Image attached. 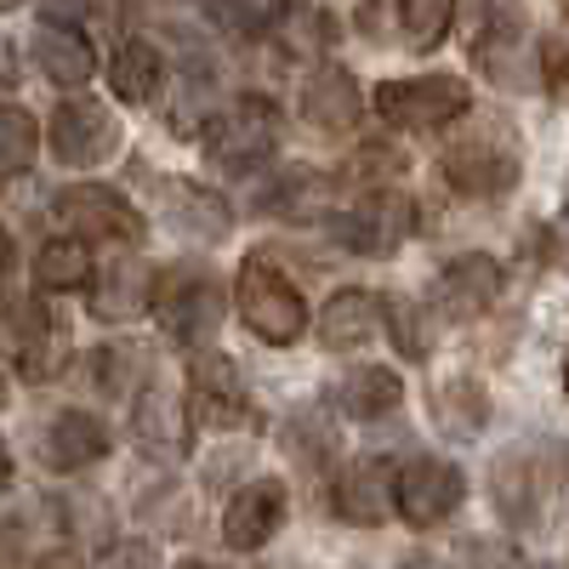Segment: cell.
<instances>
[{"label":"cell","instance_id":"6da1fadb","mask_svg":"<svg viewBox=\"0 0 569 569\" xmlns=\"http://www.w3.org/2000/svg\"><path fill=\"white\" fill-rule=\"evenodd\" d=\"M563 485H569V450L558 439L507 445L490 467V501L501 512V525L518 536H536L547 525Z\"/></svg>","mask_w":569,"mask_h":569},{"label":"cell","instance_id":"7a4b0ae2","mask_svg":"<svg viewBox=\"0 0 569 569\" xmlns=\"http://www.w3.org/2000/svg\"><path fill=\"white\" fill-rule=\"evenodd\" d=\"M279 142V114L273 103L262 98H240L228 103L211 126H206V160L222 171V177H251Z\"/></svg>","mask_w":569,"mask_h":569},{"label":"cell","instance_id":"3957f363","mask_svg":"<svg viewBox=\"0 0 569 569\" xmlns=\"http://www.w3.org/2000/svg\"><path fill=\"white\" fill-rule=\"evenodd\" d=\"M472 91L456 74H416V80H382L376 86V114L399 131H439L461 120Z\"/></svg>","mask_w":569,"mask_h":569},{"label":"cell","instance_id":"277c9868","mask_svg":"<svg viewBox=\"0 0 569 569\" xmlns=\"http://www.w3.org/2000/svg\"><path fill=\"white\" fill-rule=\"evenodd\" d=\"M154 313L160 325L171 330L177 342L188 348H200L217 337V325H222V284L206 273V268H166L160 284H154Z\"/></svg>","mask_w":569,"mask_h":569},{"label":"cell","instance_id":"5b68a950","mask_svg":"<svg viewBox=\"0 0 569 569\" xmlns=\"http://www.w3.org/2000/svg\"><path fill=\"white\" fill-rule=\"evenodd\" d=\"M240 313L251 325V337H262L268 348H291L308 330L302 291L268 262H246L240 268Z\"/></svg>","mask_w":569,"mask_h":569},{"label":"cell","instance_id":"8992f818","mask_svg":"<svg viewBox=\"0 0 569 569\" xmlns=\"http://www.w3.org/2000/svg\"><path fill=\"white\" fill-rule=\"evenodd\" d=\"M445 182L456 194H472V200H496L518 182V149L507 126H485L472 137H456L445 149Z\"/></svg>","mask_w":569,"mask_h":569},{"label":"cell","instance_id":"52a82bcc","mask_svg":"<svg viewBox=\"0 0 569 569\" xmlns=\"http://www.w3.org/2000/svg\"><path fill=\"white\" fill-rule=\"evenodd\" d=\"M188 416H194V427H211V433H233V427L257 421L251 388L228 353H194V365H188Z\"/></svg>","mask_w":569,"mask_h":569},{"label":"cell","instance_id":"ba28073f","mask_svg":"<svg viewBox=\"0 0 569 569\" xmlns=\"http://www.w3.org/2000/svg\"><path fill=\"white\" fill-rule=\"evenodd\" d=\"M0 348H7V359L23 370V382H52L69 359V330L58 325L52 308L12 302L7 319H0Z\"/></svg>","mask_w":569,"mask_h":569},{"label":"cell","instance_id":"9c48e42d","mask_svg":"<svg viewBox=\"0 0 569 569\" xmlns=\"http://www.w3.org/2000/svg\"><path fill=\"white\" fill-rule=\"evenodd\" d=\"M58 222L74 228V240H126L137 246V233H142V217L131 211L126 194H114V188L103 182H74L63 188V194L52 200Z\"/></svg>","mask_w":569,"mask_h":569},{"label":"cell","instance_id":"30bf717a","mask_svg":"<svg viewBox=\"0 0 569 569\" xmlns=\"http://www.w3.org/2000/svg\"><path fill=\"white\" fill-rule=\"evenodd\" d=\"M120 149V120L109 103H91V98H69L52 114V154L74 171L86 166H103Z\"/></svg>","mask_w":569,"mask_h":569},{"label":"cell","instance_id":"8fae6325","mask_svg":"<svg viewBox=\"0 0 569 569\" xmlns=\"http://www.w3.org/2000/svg\"><path fill=\"white\" fill-rule=\"evenodd\" d=\"M461 496H467V479L445 456H416L410 467H399V512L416 530L445 525V518L461 507Z\"/></svg>","mask_w":569,"mask_h":569},{"label":"cell","instance_id":"7c38bea8","mask_svg":"<svg viewBox=\"0 0 569 569\" xmlns=\"http://www.w3.org/2000/svg\"><path fill=\"white\" fill-rule=\"evenodd\" d=\"M154 211L166 228L188 233V240H228V228H233V211L228 200L217 194V188L206 182H188V177H160L154 182Z\"/></svg>","mask_w":569,"mask_h":569},{"label":"cell","instance_id":"4fadbf2b","mask_svg":"<svg viewBox=\"0 0 569 569\" xmlns=\"http://www.w3.org/2000/svg\"><path fill=\"white\" fill-rule=\"evenodd\" d=\"M399 507V472L388 456H359L342 479H337V512L359 530L388 525V512Z\"/></svg>","mask_w":569,"mask_h":569},{"label":"cell","instance_id":"5bb4252c","mask_svg":"<svg viewBox=\"0 0 569 569\" xmlns=\"http://www.w3.org/2000/svg\"><path fill=\"white\" fill-rule=\"evenodd\" d=\"M496 297H501V268H496V257H479V251L450 257L433 284V308L445 319H479Z\"/></svg>","mask_w":569,"mask_h":569},{"label":"cell","instance_id":"9a60e30c","mask_svg":"<svg viewBox=\"0 0 569 569\" xmlns=\"http://www.w3.org/2000/svg\"><path fill=\"white\" fill-rule=\"evenodd\" d=\"M337 233H342L353 251H365V257H393L399 240L410 233V200L393 194V188H376V194H365L359 211L342 217Z\"/></svg>","mask_w":569,"mask_h":569},{"label":"cell","instance_id":"2e32d148","mask_svg":"<svg viewBox=\"0 0 569 569\" xmlns=\"http://www.w3.org/2000/svg\"><path fill=\"white\" fill-rule=\"evenodd\" d=\"M279 525H284V485H279V479H257V485H246L240 496L228 501V512H222V541H228L233 552H257V547L273 541Z\"/></svg>","mask_w":569,"mask_h":569},{"label":"cell","instance_id":"e0dca14e","mask_svg":"<svg viewBox=\"0 0 569 569\" xmlns=\"http://www.w3.org/2000/svg\"><path fill=\"white\" fill-rule=\"evenodd\" d=\"M34 450H40L46 467L74 472V467H91V461L109 450V433H103V421H98V416H86V410H58L52 421L40 427Z\"/></svg>","mask_w":569,"mask_h":569},{"label":"cell","instance_id":"ac0fdd59","mask_svg":"<svg viewBox=\"0 0 569 569\" xmlns=\"http://www.w3.org/2000/svg\"><path fill=\"white\" fill-rule=\"evenodd\" d=\"M34 63H40V74L52 80V86H86L91 80V69H98V58H91V40L74 29V23H63V18H52L46 12V23L34 29Z\"/></svg>","mask_w":569,"mask_h":569},{"label":"cell","instance_id":"d6986e66","mask_svg":"<svg viewBox=\"0 0 569 569\" xmlns=\"http://www.w3.org/2000/svg\"><path fill=\"white\" fill-rule=\"evenodd\" d=\"M388 308L382 297H370V291H342V297H330L325 313H319V342L330 353H348V348H365L376 330H382Z\"/></svg>","mask_w":569,"mask_h":569},{"label":"cell","instance_id":"ffe728a7","mask_svg":"<svg viewBox=\"0 0 569 569\" xmlns=\"http://www.w3.org/2000/svg\"><path fill=\"white\" fill-rule=\"evenodd\" d=\"M365 98H359V80L342 69V63H325L308 86H302V114L319 126V131H348L359 120Z\"/></svg>","mask_w":569,"mask_h":569},{"label":"cell","instance_id":"44dd1931","mask_svg":"<svg viewBox=\"0 0 569 569\" xmlns=\"http://www.w3.org/2000/svg\"><path fill=\"white\" fill-rule=\"evenodd\" d=\"M160 273L149 262H114L98 284H91V313L98 319H137L142 308H154Z\"/></svg>","mask_w":569,"mask_h":569},{"label":"cell","instance_id":"7402d4cb","mask_svg":"<svg viewBox=\"0 0 569 569\" xmlns=\"http://www.w3.org/2000/svg\"><path fill=\"white\" fill-rule=\"evenodd\" d=\"M188 421L194 416H182V405L160 388V382H149L137 393V445L142 450H154V456H182L188 450Z\"/></svg>","mask_w":569,"mask_h":569},{"label":"cell","instance_id":"603a6c76","mask_svg":"<svg viewBox=\"0 0 569 569\" xmlns=\"http://www.w3.org/2000/svg\"><path fill=\"white\" fill-rule=\"evenodd\" d=\"M399 399H405V382L388 365H353L342 376V388H337V405L353 421H382L388 410H399Z\"/></svg>","mask_w":569,"mask_h":569},{"label":"cell","instance_id":"cb8c5ba5","mask_svg":"<svg viewBox=\"0 0 569 569\" xmlns=\"http://www.w3.org/2000/svg\"><path fill=\"white\" fill-rule=\"evenodd\" d=\"M160 80H166V63H160V52L149 40H126L109 58V86H114L120 103H149L160 91Z\"/></svg>","mask_w":569,"mask_h":569},{"label":"cell","instance_id":"d4e9b609","mask_svg":"<svg viewBox=\"0 0 569 569\" xmlns=\"http://www.w3.org/2000/svg\"><path fill=\"white\" fill-rule=\"evenodd\" d=\"M433 421H439V433H450V439H472L490 421V393L472 382V376H456V382L433 388Z\"/></svg>","mask_w":569,"mask_h":569},{"label":"cell","instance_id":"484cf974","mask_svg":"<svg viewBox=\"0 0 569 569\" xmlns=\"http://www.w3.org/2000/svg\"><path fill=\"white\" fill-rule=\"evenodd\" d=\"M34 279L46 284V291H80V284L91 279V251H86V240H46L40 251H34Z\"/></svg>","mask_w":569,"mask_h":569},{"label":"cell","instance_id":"4316f807","mask_svg":"<svg viewBox=\"0 0 569 569\" xmlns=\"http://www.w3.org/2000/svg\"><path fill=\"white\" fill-rule=\"evenodd\" d=\"M40 154V126L29 109L0 103V177H23Z\"/></svg>","mask_w":569,"mask_h":569},{"label":"cell","instance_id":"83f0119b","mask_svg":"<svg viewBox=\"0 0 569 569\" xmlns=\"http://www.w3.org/2000/svg\"><path fill=\"white\" fill-rule=\"evenodd\" d=\"M262 206L268 211H284V217H325L330 211V182L319 171H284Z\"/></svg>","mask_w":569,"mask_h":569},{"label":"cell","instance_id":"f1b7e54d","mask_svg":"<svg viewBox=\"0 0 569 569\" xmlns=\"http://www.w3.org/2000/svg\"><path fill=\"white\" fill-rule=\"evenodd\" d=\"M450 0H405L399 7V34H405V46L410 52H433V46L445 40V29H450Z\"/></svg>","mask_w":569,"mask_h":569},{"label":"cell","instance_id":"f546056e","mask_svg":"<svg viewBox=\"0 0 569 569\" xmlns=\"http://www.w3.org/2000/svg\"><path fill=\"white\" fill-rule=\"evenodd\" d=\"M421 325H427V313H421L410 297H393V302H388V330L399 337V353H405V359H421V353H427V330H421Z\"/></svg>","mask_w":569,"mask_h":569},{"label":"cell","instance_id":"4dcf8cb0","mask_svg":"<svg viewBox=\"0 0 569 569\" xmlns=\"http://www.w3.org/2000/svg\"><path fill=\"white\" fill-rule=\"evenodd\" d=\"M211 23H222V29H233V34H257V29H273V23H284V12L279 7H211Z\"/></svg>","mask_w":569,"mask_h":569},{"label":"cell","instance_id":"1f68e13d","mask_svg":"<svg viewBox=\"0 0 569 569\" xmlns=\"http://www.w3.org/2000/svg\"><path fill=\"white\" fill-rule=\"evenodd\" d=\"M98 569H160V552L149 547V541H114L103 558H98Z\"/></svg>","mask_w":569,"mask_h":569},{"label":"cell","instance_id":"d6a6232c","mask_svg":"<svg viewBox=\"0 0 569 569\" xmlns=\"http://www.w3.org/2000/svg\"><path fill=\"white\" fill-rule=\"evenodd\" d=\"M467 563L472 569H530L512 547H496V541H467Z\"/></svg>","mask_w":569,"mask_h":569},{"label":"cell","instance_id":"836d02e7","mask_svg":"<svg viewBox=\"0 0 569 569\" xmlns=\"http://www.w3.org/2000/svg\"><path fill=\"white\" fill-rule=\"evenodd\" d=\"M552 257H558V268L569 273V211H563L558 228H552Z\"/></svg>","mask_w":569,"mask_h":569},{"label":"cell","instance_id":"e575fe53","mask_svg":"<svg viewBox=\"0 0 569 569\" xmlns=\"http://www.w3.org/2000/svg\"><path fill=\"white\" fill-rule=\"evenodd\" d=\"M40 569H80V563H74V552H46Z\"/></svg>","mask_w":569,"mask_h":569},{"label":"cell","instance_id":"d590c367","mask_svg":"<svg viewBox=\"0 0 569 569\" xmlns=\"http://www.w3.org/2000/svg\"><path fill=\"white\" fill-rule=\"evenodd\" d=\"M7 268H12V246H7V233H0V279H7Z\"/></svg>","mask_w":569,"mask_h":569},{"label":"cell","instance_id":"8d00e7d4","mask_svg":"<svg viewBox=\"0 0 569 569\" xmlns=\"http://www.w3.org/2000/svg\"><path fill=\"white\" fill-rule=\"evenodd\" d=\"M7 479H12V461H7V445H0V490H7Z\"/></svg>","mask_w":569,"mask_h":569},{"label":"cell","instance_id":"74e56055","mask_svg":"<svg viewBox=\"0 0 569 569\" xmlns=\"http://www.w3.org/2000/svg\"><path fill=\"white\" fill-rule=\"evenodd\" d=\"M405 569H439V563H427V558H416V563H405Z\"/></svg>","mask_w":569,"mask_h":569},{"label":"cell","instance_id":"f35d334b","mask_svg":"<svg viewBox=\"0 0 569 569\" xmlns=\"http://www.w3.org/2000/svg\"><path fill=\"white\" fill-rule=\"evenodd\" d=\"M0 410H7V382H0Z\"/></svg>","mask_w":569,"mask_h":569},{"label":"cell","instance_id":"ab89813d","mask_svg":"<svg viewBox=\"0 0 569 569\" xmlns=\"http://www.w3.org/2000/svg\"><path fill=\"white\" fill-rule=\"evenodd\" d=\"M177 569H200V563H194V558H188V563H177Z\"/></svg>","mask_w":569,"mask_h":569},{"label":"cell","instance_id":"60d3db41","mask_svg":"<svg viewBox=\"0 0 569 569\" xmlns=\"http://www.w3.org/2000/svg\"><path fill=\"white\" fill-rule=\"evenodd\" d=\"M563 382H569V365H563Z\"/></svg>","mask_w":569,"mask_h":569}]
</instances>
